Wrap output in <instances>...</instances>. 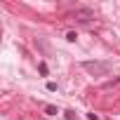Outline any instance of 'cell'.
<instances>
[{
	"label": "cell",
	"mask_w": 120,
	"mask_h": 120,
	"mask_svg": "<svg viewBox=\"0 0 120 120\" xmlns=\"http://www.w3.org/2000/svg\"><path fill=\"white\" fill-rule=\"evenodd\" d=\"M87 118H90V120H99V115H97V113H90Z\"/></svg>",
	"instance_id": "8"
},
{
	"label": "cell",
	"mask_w": 120,
	"mask_h": 120,
	"mask_svg": "<svg viewBox=\"0 0 120 120\" xmlns=\"http://www.w3.org/2000/svg\"><path fill=\"white\" fill-rule=\"evenodd\" d=\"M66 120H75V113L73 111H66Z\"/></svg>",
	"instance_id": "7"
},
{
	"label": "cell",
	"mask_w": 120,
	"mask_h": 120,
	"mask_svg": "<svg viewBox=\"0 0 120 120\" xmlns=\"http://www.w3.org/2000/svg\"><path fill=\"white\" fill-rule=\"evenodd\" d=\"M73 19H75L78 24H92V21H94V12L87 10V7H78V10L73 12Z\"/></svg>",
	"instance_id": "2"
},
{
	"label": "cell",
	"mask_w": 120,
	"mask_h": 120,
	"mask_svg": "<svg viewBox=\"0 0 120 120\" xmlns=\"http://www.w3.org/2000/svg\"><path fill=\"white\" fill-rule=\"evenodd\" d=\"M82 68L90 71L92 75H106L111 71V64H106V61H82Z\"/></svg>",
	"instance_id": "1"
},
{
	"label": "cell",
	"mask_w": 120,
	"mask_h": 120,
	"mask_svg": "<svg viewBox=\"0 0 120 120\" xmlns=\"http://www.w3.org/2000/svg\"><path fill=\"white\" fill-rule=\"evenodd\" d=\"M47 90L49 92H56V82H47Z\"/></svg>",
	"instance_id": "6"
},
{
	"label": "cell",
	"mask_w": 120,
	"mask_h": 120,
	"mask_svg": "<svg viewBox=\"0 0 120 120\" xmlns=\"http://www.w3.org/2000/svg\"><path fill=\"white\" fill-rule=\"evenodd\" d=\"M38 68H40V73H42V75H47V64H40Z\"/></svg>",
	"instance_id": "5"
},
{
	"label": "cell",
	"mask_w": 120,
	"mask_h": 120,
	"mask_svg": "<svg viewBox=\"0 0 120 120\" xmlns=\"http://www.w3.org/2000/svg\"><path fill=\"white\" fill-rule=\"evenodd\" d=\"M45 113H47V115H56V113H59V111H56V108H54V106H45Z\"/></svg>",
	"instance_id": "3"
},
{
	"label": "cell",
	"mask_w": 120,
	"mask_h": 120,
	"mask_svg": "<svg viewBox=\"0 0 120 120\" xmlns=\"http://www.w3.org/2000/svg\"><path fill=\"white\" fill-rule=\"evenodd\" d=\"M75 38H78V35H75L73 31H68V33H66V40H68V42H75Z\"/></svg>",
	"instance_id": "4"
}]
</instances>
